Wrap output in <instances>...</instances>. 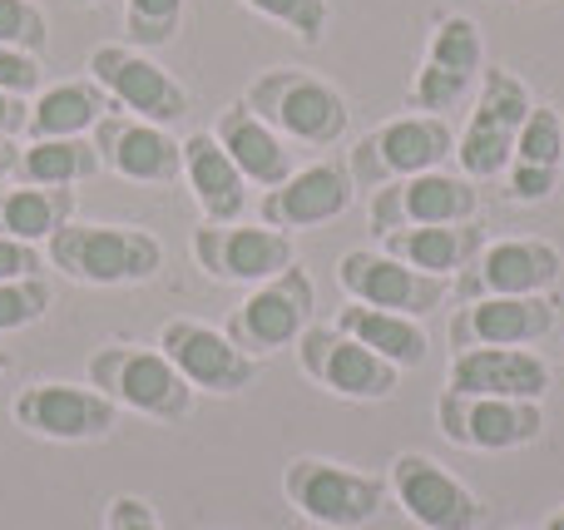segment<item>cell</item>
I'll use <instances>...</instances> for the list:
<instances>
[{
  "instance_id": "6da1fadb",
  "label": "cell",
  "mask_w": 564,
  "mask_h": 530,
  "mask_svg": "<svg viewBox=\"0 0 564 530\" xmlns=\"http://www.w3.org/2000/svg\"><path fill=\"white\" fill-rule=\"evenodd\" d=\"M45 263L85 288L149 283L164 268V244L149 228L129 224H75L69 218L45 248Z\"/></svg>"
},
{
  "instance_id": "7a4b0ae2",
  "label": "cell",
  "mask_w": 564,
  "mask_h": 530,
  "mask_svg": "<svg viewBox=\"0 0 564 530\" xmlns=\"http://www.w3.org/2000/svg\"><path fill=\"white\" fill-rule=\"evenodd\" d=\"M85 372H89V387H99L119 412H139L164 426L188 422V412H194V387L184 382V372L159 347L105 343L89 353Z\"/></svg>"
},
{
  "instance_id": "3957f363",
  "label": "cell",
  "mask_w": 564,
  "mask_h": 530,
  "mask_svg": "<svg viewBox=\"0 0 564 530\" xmlns=\"http://www.w3.org/2000/svg\"><path fill=\"white\" fill-rule=\"evenodd\" d=\"M248 109L258 119L278 129L288 144H307V149H332L351 125L347 95L332 79L312 75V69H263L253 85L243 89Z\"/></svg>"
},
{
  "instance_id": "277c9868",
  "label": "cell",
  "mask_w": 564,
  "mask_h": 530,
  "mask_svg": "<svg viewBox=\"0 0 564 530\" xmlns=\"http://www.w3.org/2000/svg\"><path fill=\"white\" fill-rule=\"evenodd\" d=\"M535 109L530 85L506 65H486L476 95H470L466 129L456 134V164L466 179H500L516 159V139L525 115Z\"/></svg>"
},
{
  "instance_id": "5b68a950",
  "label": "cell",
  "mask_w": 564,
  "mask_h": 530,
  "mask_svg": "<svg viewBox=\"0 0 564 530\" xmlns=\"http://www.w3.org/2000/svg\"><path fill=\"white\" fill-rule=\"evenodd\" d=\"M282 496L302 521L322 530H361L381 516L391 486L387 476L351 472V466L327 462V456H297L282 472Z\"/></svg>"
},
{
  "instance_id": "8992f818",
  "label": "cell",
  "mask_w": 564,
  "mask_h": 530,
  "mask_svg": "<svg viewBox=\"0 0 564 530\" xmlns=\"http://www.w3.org/2000/svg\"><path fill=\"white\" fill-rule=\"evenodd\" d=\"M456 159V129L441 115H401L361 134L347 154V174L357 188H381L411 174H431Z\"/></svg>"
},
{
  "instance_id": "52a82bcc",
  "label": "cell",
  "mask_w": 564,
  "mask_h": 530,
  "mask_svg": "<svg viewBox=\"0 0 564 530\" xmlns=\"http://www.w3.org/2000/svg\"><path fill=\"white\" fill-rule=\"evenodd\" d=\"M486 40H480V25L460 10H446L436 15L426 40V55H421V69L406 89V105L416 115H441L446 119L456 105H466L476 95L480 75H486Z\"/></svg>"
},
{
  "instance_id": "ba28073f",
  "label": "cell",
  "mask_w": 564,
  "mask_h": 530,
  "mask_svg": "<svg viewBox=\"0 0 564 530\" xmlns=\"http://www.w3.org/2000/svg\"><path fill=\"white\" fill-rule=\"evenodd\" d=\"M312 307H317V288H312L307 268H282L278 278L248 288V298L228 313L224 333L243 347L248 357H273L282 347H297V337L312 327Z\"/></svg>"
},
{
  "instance_id": "9c48e42d",
  "label": "cell",
  "mask_w": 564,
  "mask_h": 530,
  "mask_svg": "<svg viewBox=\"0 0 564 530\" xmlns=\"http://www.w3.org/2000/svg\"><path fill=\"white\" fill-rule=\"evenodd\" d=\"M89 79L109 95V105L139 115L149 125H178L188 115V89L159 65L149 50L134 45H95L89 50Z\"/></svg>"
},
{
  "instance_id": "30bf717a",
  "label": "cell",
  "mask_w": 564,
  "mask_h": 530,
  "mask_svg": "<svg viewBox=\"0 0 564 530\" xmlns=\"http://www.w3.org/2000/svg\"><path fill=\"white\" fill-rule=\"evenodd\" d=\"M436 426L460 452H520L545 436V402H516V397H436Z\"/></svg>"
},
{
  "instance_id": "8fae6325",
  "label": "cell",
  "mask_w": 564,
  "mask_h": 530,
  "mask_svg": "<svg viewBox=\"0 0 564 530\" xmlns=\"http://www.w3.org/2000/svg\"><path fill=\"white\" fill-rule=\"evenodd\" d=\"M480 214V188L476 179L451 174V169H431V174H411L397 184L371 188V234H391V228H416V224H470Z\"/></svg>"
},
{
  "instance_id": "7c38bea8",
  "label": "cell",
  "mask_w": 564,
  "mask_h": 530,
  "mask_svg": "<svg viewBox=\"0 0 564 530\" xmlns=\"http://www.w3.org/2000/svg\"><path fill=\"white\" fill-rule=\"evenodd\" d=\"M297 367L332 397H347V402H387L397 392L401 372L377 357L371 347H361L357 337H347L341 327H307L297 337Z\"/></svg>"
},
{
  "instance_id": "4fadbf2b",
  "label": "cell",
  "mask_w": 564,
  "mask_h": 530,
  "mask_svg": "<svg viewBox=\"0 0 564 530\" xmlns=\"http://www.w3.org/2000/svg\"><path fill=\"white\" fill-rule=\"evenodd\" d=\"M159 353L184 372V382L194 392H214V397H238L258 382V357H248L224 327L194 323V317H169L159 327Z\"/></svg>"
},
{
  "instance_id": "5bb4252c",
  "label": "cell",
  "mask_w": 564,
  "mask_h": 530,
  "mask_svg": "<svg viewBox=\"0 0 564 530\" xmlns=\"http://www.w3.org/2000/svg\"><path fill=\"white\" fill-rule=\"evenodd\" d=\"M15 426L40 442H105L119 426V407L89 382H30L15 397Z\"/></svg>"
},
{
  "instance_id": "9a60e30c",
  "label": "cell",
  "mask_w": 564,
  "mask_h": 530,
  "mask_svg": "<svg viewBox=\"0 0 564 530\" xmlns=\"http://www.w3.org/2000/svg\"><path fill=\"white\" fill-rule=\"evenodd\" d=\"M337 283L351 303L381 307V313H406V317H431L451 298L446 278L406 268L401 258L381 253V248H351V253H341Z\"/></svg>"
},
{
  "instance_id": "2e32d148",
  "label": "cell",
  "mask_w": 564,
  "mask_h": 530,
  "mask_svg": "<svg viewBox=\"0 0 564 530\" xmlns=\"http://www.w3.org/2000/svg\"><path fill=\"white\" fill-rule=\"evenodd\" d=\"M387 486L406 511V521H416L421 530H480V521H486L480 496L421 452H401L387 472Z\"/></svg>"
},
{
  "instance_id": "e0dca14e",
  "label": "cell",
  "mask_w": 564,
  "mask_h": 530,
  "mask_svg": "<svg viewBox=\"0 0 564 530\" xmlns=\"http://www.w3.org/2000/svg\"><path fill=\"white\" fill-rule=\"evenodd\" d=\"M194 263L204 268L214 283H243L258 288L278 278L282 268L297 263L292 253V234L268 224H204L194 228Z\"/></svg>"
},
{
  "instance_id": "ac0fdd59",
  "label": "cell",
  "mask_w": 564,
  "mask_h": 530,
  "mask_svg": "<svg viewBox=\"0 0 564 530\" xmlns=\"http://www.w3.org/2000/svg\"><path fill=\"white\" fill-rule=\"evenodd\" d=\"M560 273L564 253L550 238H496L470 258L456 293L460 303H470V298H535L550 293L560 283Z\"/></svg>"
},
{
  "instance_id": "d6986e66",
  "label": "cell",
  "mask_w": 564,
  "mask_h": 530,
  "mask_svg": "<svg viewBox=\"0 0 564 530\" xmlns=\"http://www.w3.org/2000/svg\"><path fill=\"white\" fill-rule=\"evenodd\" d=\"M89 134H95L99 164L109 174L129 179V184H174V179H184V139H174L164 125L109 109Z\"/></svg>"
},
{
  "instance_id": "ffe728a7",
  "label": "cell",
  "mask_w": 564,
  "mask_h": 530,
  "mask_svg": "<svg viewBox=\"0 0 564 530\" xmlns=\"http://www.w3.org/2000/svg\"><path fill=\"white\" fill-rule=\"evenodd\" d=\"M560 327V303L535 298H470L451 317V347H535Z\"/></svg>"
},
{
  "instance_id": "44dd1931",
  "label": "cell",
  "mask_w": 564,
  "mask_h": 530,
  "mask_svg": "<svg viewBox=\"0 0 564 530\" xmlns=\"http://www.w3.org/2000/svg\"><path fill=\"white\" fill-rule=\"evenodd\" d=\"M351 184L347 164L337 159H322V164L307 169H292L278 188H268L263 204H258V218L268 228H282V234H302V228H322L332 218H341L351 208Z\"/></svg>"
},
{
  "instance_id": "7402d4cb",
  "label": "cell",
  "mask_w": 564,
  "mask_h": 530,
  "mask_svg": "<svg viewBox=\"0 0 564 530\" xmlns=\"http://www.w3.org/2000/svg\"><path fill=\"white\" fill-rule=\"evenodd\" d=\"M446 392L460 397H516V402H545L550 363L530 347H466L446 367Z\"/></svg>"
},
{
  "instance_id": "603a6c76",
  "label": "cell",
  "mask_w": 564,
  "mask_h": 530,
  "mask_svg": "<svg viewBox=\"0 0 564 530\" xmlns=\"http://www.w3.org/2000/svg\"><path fill=\"white\" fill-rule=\"evenodd\" d=\"M184 184L194 204L204 208V224H238L248 208V179L214 139V129H198L184 139Z\"/></svg>"
},
{
  "instance_id": "cb8c5ba5",
  "label": "cell",
  "mask_w": 564,
  "mask_h": 530,
  "mask_svg": "<svg viewBox=\"0 0 564 530\" xmlns=\"http://www.w3.org/2000/svg\"><path fill=\"white\" fill-rule=\"evenodd\" d=\"M214 139L228 149V159L243 169L248 184L278 188L282 179L292 174V149H288V139H282L278 129L268 125V119H258L253 109H248V99H234V105L218 109Z\"/></svg>"
},
{
  "instance_id": "d4e9b609",
  "label": "cell",
  "mask_w": 564,
  "mask_h": 530,
  "mask_svg": "<svg viewBox=\"0 0 564 530\" xmlns=\"http://www.w3.org/2000/svg\"><path fill=\"white\" fill-rule=\"evenodd\" d=\"M486 248L480 224H416V228H391L381 234V253L401 258L406 268H421L431 278H460L470 268V258Z\"/></svg>"
},
{
  "instance_id": "484cf974",
  "label": "cell",
  "mask_w": 564,
  "mask_h": 530,
  "mask_svg": "<svg viewBox=\"0 0 564 530\" xmlns=\"http://www.w3.org/2000/svg\"><path fill=\"white\" fill-rule=\"evenodd\" d=\"M347 337H357L361 347H371L377 357H387L397 372H411V367H426L431 357V337L421 327V317H406V313H381V307H367V303H341L337 307V323Z\"/></svg>"
},
{
  "instance_id": "4316f807",
  "label": "cell",
  "mask_w": 564,
  "mask_h": 530,
  "mask_svg": "<svg viewBox=\"0 0 564 530\" xmlns=\"http://www.w3.org/2000/svg\"><path fill=\"white\" fill-rule=\"evenodd\" d=\"M109 109H115L109 95L89 75L59 79V85H45L35 99H30L25 139H85Z\"/></svg>"
},
{
  "instance_id": "83f0119b",
  "label": "cell",
  "mask_w": 564,
  "mask_h": 530,
  "mask_svg": "<svg viewBox=\"0 0 564 530\" xmlns=\"http://www.w3.org/2000/svg\"><path fill=\"white\" fill-rule=\"evenodd\" d=\"M75 218V188H40L20 184L0 194V238L20 244H50Z\"/></svg>"
},
{
  "instance_id": "f1b7e54d",
  "label": "cell",
  "mask_w": 564,
  "mask_h": 530,
  "mask_svg": "<svg viewBox=\"0 0 564 530\" xmlns=\"http://www.w3.org/2000/svg\"><path fill=\"white\" fill-rule=\"evenodd\" d=\"M99 154L95 139H25L15 159V179L20 184H40V188H75L89 184L99 174Z\"/></svg>"
},
{
  "instance_id": "f546056e",
  "label": "cell",
  "mask_w": 564,
  "mask_h": 530,
  "mask_svg": "<svg viewBox=\"0 0 564 530\" xmlns=\"http://www.w3.org/2000/svg\"><path fill=\"white\" fill-rule=\"evenodd\" d=\"M184 30V0H124V35L134 50H164Z\"/></svg>"
},
{
  "instance_id": "4dcf8cb0",
  "label": "cell",
  "mask_w": 564,
  "mask_h": 530,
  "mask_svg": "<svg viewBox=\"0 0 564 530\" xmlns=\"http://www.w3.org/2000/svg\"><path fill=\"white\" fill-rule=\"evenodd\" d=\"M248 6L253 15L273 20L288 35H297L302 45H322L327 40V25H332V6L327 0H238Z\"/></svg>"
},
{
  "instance_id": "1f68e13d",
  "label": "cell",
  "mask_w": 564,
  "mask_h": 530,
  "mask_svg": "<svg viewBox=\"0 0 564 530\" xmlns=\"http://www.w3.org/2000/svg\"><path fill=\"white\" fill-rule=\"evenodd\" d=\"M516 159H520V164H550V169H560V159H564V119L550 105H535L525 115V125H520V139H516Z\"/></svg>"
},
{
  "instance_id": "d6a6232c",
  "label": "cell",
  "mask_w": 564,
  "mask_h": 530,
  "mask_svg": "<svg viewBox=\"0 0 564 530\" xmlns=\"http://www.w3.org/2000/svg\"><path fill=\"white\" fill-rule=\"evenodd\" d=\"M50 283L45 278H15V283H0V333H20V327L40 323L50 313Z\"/></svg>"
},
{
  "instance_id": "836d02e7",
  "label": "cell",
  "mask_w": 564,
  "mask_h": 530,
  "mask_svg": "<svg viewBox=\"0 0 564 530\" xmlns=\"http://www.w3.org/2000/svg\"><path fill=\"white\" fill-rule=\"evenodd\" d=\"M45 40H50V25H45L35 0H0V45H15V50L40 55Z\"/></svg>"
},
{
  "instance_id": "e575fe53",
  "label": "cell",
  "mask_w": 564,
  "mask_h": 530,
  "mask_svg": "<svg viewBox=\"0 0 564 530\" xmlns=\"http://www.w3.org/2000/svg\"><path fill=\"white\" fill-rule=\"evenodd\" d=\"M0 89L6 95H40L45 89V69H40V55L30 50H15V45H0Z\"/></svg>"
},
{
  "instance_id": "d590c367",
  "label": "cell",
  "mask_w": 564,
  "mask_h": 530,
  "mask_svg": "<svg viewBox=\"0 0 564 530\" xmlns=\"http://www.w3.org/2000/svg\"><path fill=\"white\" fill-rule=\"evenodd\" d=\"M560 188V169L550 164H520V159H510L506 169V198H516V204H540L545 194H555Z\"/></svg>"
},
{
  "instance_id": "8d00e7d4",
  "label": "cell",
  "mask_w": 564,
  "mask_h": 530,
  "mask_svg": "<svg viewBox=\"0 0 564 530\" xmlns=\"http://www.w3.org/2000/svg\"><path fill=\"white\" fill-rule=\"evenodd\" d=\"M105 530H159V516L144 496H115L105 506Z\"/></svg>"
},
{
  "instance_id": "74e56055",
  "label": "cell",
  "mask_w": 564,
  "mask_h": 530,
  "mask_svg": "<svg viewBox=\"0 0 564 530\" xmlns=\"http://www.w3.org/2000/svg\"><path fill=\"white\" fill-rule=\"evenodd\" d=\"M45 268L35 244H20V238H0V283H15V278H35Z\"/></svg>"
},
{
  "instance_id": "f35d334b",
  "label": "cell",
  "mask_w": 564,
  "mask_h": 530,
  "mask_svg": "<svg viewBox=\"0 0 564 530\" xmlns=\"http://www.w3.org/2000/svg\"><path fill=\"white\" fill-rule=\"evenodd\" d=\"M25 115H30L25 99H20V95H6V89H0V139L25 134Z\"/></svg>"
},
{
  "instance_id": "ab89813d",
  "label": "cell",
  "mask_w": 564,
  "mask_h": 530,
  "mask_svg": "<svg viewBox=\"0 0 564 530\" xmlns=\"http://www.w3.org/2000/svg\"><path fill=\"white\" fill-rule=\"evenodd\" d=\"M15 159H20L15 139H0V179H10V174H15Z\"/></svg>"
},
{
  "instance_id": "60d3db41",
  "label": "cell",
  "mask_w": 564,
  "mask_h": 530,
  "mask_svg": "<svg viewBox=\"0 0 564 530\" xmlns=\"http://www.w3.org/2000/svg\"><path fill=\"white\" fill-rule=\"evenodd\" d=\"M545 530H564V506H560V511H555V516H550V521H545Z\"/></svg>"
},
{
  "instance_id": "b9f144b4",
  "label": "cell",
  "mask_w": 564,
  "mask_h": 530,
  "mask_svg": "<svg viewBox=\"0 0 564 530\" xmlns=\"http://www.w3.org/2000/svg\"><path fill=\"white\" fill-rule=\"evenodd\" d=\"M69 6H99V0H69Z\"/></svg>"
},
{
  "instance_id": "7bdbcfd3",
  "label": "cell",
  "mask_w": 564,
  "mask_h": 530,
  "mask_svg": "<svg viewBox=\"0 0 564 530\" xmlns=\"http://www.w3.org/2000/svg\"><path fill=\"white\" fill-rule=\"evenodd\" d=\"M0 372H6V353H0Z\"/></svg>"
},
{
  "instance_id": "ee69618b",
  "label": "cell",
  "mask_w": 564,
  "mask_h": 530,
  "mask_svg": "<svg viewBox=\"0 0 564 530\" xmlns=\"http://www.w3.org/2000/svg\"><path fill=\"white\" fill-rule=\"evenodd\" d=\"M560 188H564V184H560Z\"/></svg>"
}]
</instances>
